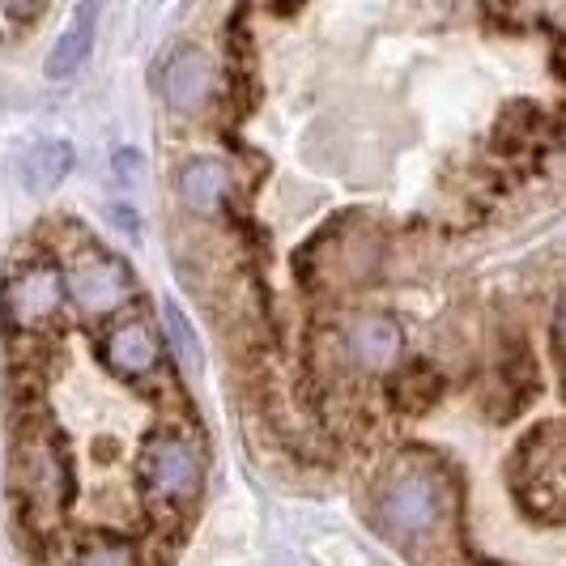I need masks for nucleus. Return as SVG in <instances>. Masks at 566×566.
I'll use <instances>...</instances> for the list:
<instances>
[{
  "instance_id": "f257e3e1",
  "label": "nucleus",
  "mask_w": 566,
  "mask_h": 566,
  "mask_svg": "<svg viewBox=\"0 0 566 566\" xmlns=\"http://www.w3.org/2000/svg\"><path fill=\"white\" fill-rule=\"evenodd\" d=\"M443 511H448L443 485L426 473H400V478H388L379 490V515L397 537L434 533L443 524Z\"/></svg>"
},
{
  "instance_id": "f03ea898",
  "label": "nucleus",
  "mask_w": 566,
  "mask_h": 566,
  "mask_svg": "<svg viewBox=\"0 0 566 566\" xmlns=\"http://www.w3.org/2000/svg\"><path fill=\"white\" fill-rule=\"evenodd\" d=\"M60 303H64V277L52 264H34L4 282V315L13 328H43L60 315Z\"/></svg>"
},
{
  "instance_id": "7ed1b4c3",
  "label": "nucleus",
  "mask_w": 566,
  "mask_h": 566,
  "mask_svg": "<svg viewBox=\"0 0 566 566\" xmlns=\"http://www.w3.org/2000/svg\"><path fill=\"white\" fill-rule=\"evenodd\" d=\"M133 290L128 277V264H119L112 252L103 248H90L77 255L73 273H69V294L77 298V307L85 312H115Z\"/></svg>"
},
{
  "instance_id": "20e7f679",
  "label": "nucleus",
  "mask_w": 566,
  "mask_h": 566,
  "mask_svg": "<svg viewBox=\"0 0 566 566\" xmlns=\"http://www.w3.org/2000/svg\"><path fill=\"white\" fill-rule=\"evenodd\" d=\"M145 478L158 499L167 503H188L200 490V455L184 439H158L145 452Z\"/></svg>"
},
{
  "instance_id": "39448f33",
  "label": "nucleus",
  "mask_w": 566,
  "mask_h": 566,
  "mask_svg": "<svg viewBox=\"0 0 566 566\" xmlns=\"http://www.w3.org/2000/svg\"><path fill=\"white\" fill-rule=\"evenodd\" d=\"M345 349H349V358H354L358 367H367V370L397 367V358H400L397 319H388V315H358V319L349 324V333H345Z\"/></svg>"
},
{
  "instance_id": "423d86ee",
  "label": "nucleus",
  "mask_w": 566,
  "mask_h": 566,
  "mask_svg": "<svg viewBox=\"0 0 566 566\" xmlns=\"http://www.w3.org/2000/svg\"><path fill=\"white\" fill-rule=\"evenodd\" d=\"M163 90H167V103L175 112H197L209 103V94H213V69H209V60L192 52V48H184V52H175L167 60V73H163Z\"/></svg>"
},
{
  "instance_id": "0eeeda50",
  "label": "nucleus",
  "mask_w": 566,
  "mask_h": 566,
  "mask_svg": "<svg viewBox=\"0 0 566 566\" xmlns=\"http://www.w3.org/2000/svg\"><path fill=\"white\" fill-rule=\"evenodd\" d=\"M107 367L119 375H149L158 367V333L145 319H128L107 337Z\"/></svg>"
},
{
  "instance_id": "6e6552de",
  "label": "nucleus",
  "mask_w": 566,
  "mask_h": 566,
  "mask_svg": "<svg viewBox=\"0 0 566 566\" xmlns=\"http://www.w3.org/2000/svg\"><path fill=\"white\" fill-rule=\"evenodd\" d=\"M230 175L222 163L213 158H192L188 167L179 170V197L192 213H213L222 200H227Z\"/></svg>"
},
{
  "instance_id": "1a4fd4ad",
  "label": "nucleus",
  "mask_w": 566,
  "mask_h": 566,
  "mask_svg": "<svg viewBox=\"0 0 566 566\" xmlns=\"http://www.w3.org/2000/svg\"><path fill=\"white\" fill-rule=\"evenodd\" d=\"M18 478H22V490H27V503H43V507H56L60 494H64V469L52 448H30L18 464Z\"/></svg>"
},
{
  "instance_id": "9d476101",
  "label": "nucleus",
  "mask_w": 566,
  "mask_h": 566,
  "mask_svg": "<svg viewBox=\"0 0 566 566\" xmlns=\"http://www.w3.org/2000/svg\"><path fill=\"white\" fill-rule=\"evenodd\" d=\"M90 43H94V9H77L73 22L64 27V34L56 39L52 56H48V73L52 77H69L82 69V60L90 56Z\"/></svg>"
},
{
  "instance_id": "9b49d317",
  "label": "nucleus",
  "mask_w": 566,
  "mask_h": 566,
  "mask_svg": "<svg viewBox=\"0 0 566 566\" xmlns=\"http://www.w3.org/2000/svg\"><path fill=\"white\" fill-rule=\"evenodd\" d=\"M439 392H443V375L434 367H426V363H413L405 375L392 379V400H397L400 409H409V413L430 409L439 400Z\"/></svg>"
},
{
  "instance_id": "f8f14e48",
  "label": "nucleus",
  "mask_w": 566,
  "mask_h": 566,
  "mask_svg": "<svg viewBox=\"0 0 566 566\" xmlns=\"http://www.w3.org/2000/svg\"><path fill=\"white\" fill-rule=\"evenodd\" d=\"M69 167H73V149H69L64 142L39 145V149L27 158V184L34 188V192H43V188L60 184V179L69 175Z\"/></svg>"
},
{
  "instance_id": "ddd939ff",
  "label": "nucleus",
  "mask_w": 566,
  "mask_h": 566,
  "mask_svg": "<svg viewBox=\"0 0 566 566\" xmlns=\"http://www.w3.org/2000/svg\"><path fill=\"white\" fill-rule=\"evenodd\" d=\"M77 566H137V558L124 545H94L77 558Z\"/></svg>"
}]
</instances>
